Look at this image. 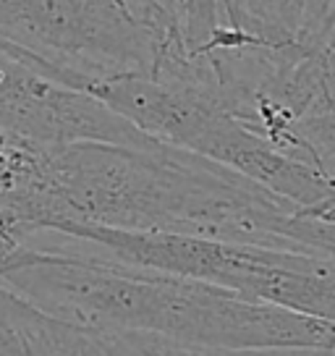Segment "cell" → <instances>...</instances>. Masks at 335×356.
Masks as SVG:
<instances>
[{
  "instance_id": "cell-4",
  "label": "cell",
  "mask_w": 335,
  "mask_h": 356,
  "mask_svg": "<svg viewBox=\"0 0 335 356\" xmlns=\"http://www.w3.org/2000/svg\"><path fill=\"white\" fill-rule=\"evenodd\" d=\"M90 95L157 142L231 168L299 210L327 200L335 191L333 176L280 152L272 142L238 121L215 92L191 79L131 74L100 81Z\"/></svg>"
},
{
  "instance_id": "cell-1",
  "label": "cell",
  "mask_w": 335,
  "mask_h": 356,
  "mask_svg": "<svg viewBox=\"0 0 335 356\" xmlns=\"http://www.w3.org/2000/svg\"><path fill=\"white\" fill-rule=\"evenodd\" d=\"M296 210L252 178L181 147L74 142L42 147L32 234L87 222L280 246V220Z\"/></svg>"
},
{
  "instance_id": "cell-5",
  "label": "cell",
  "mask_w": 335,
  "mask_h": 356,
  "mask_svg": "<svg viewBox=\"0 0 335 356\" xmlns=\"http://www.w3.org/2000/svg\"><path fill=\"white\" fill-rule=\"evenodd\" d=\"M0 129L42 147L74 142L149 147V134L84 89L45 76L0 50Z\"/></svg>"
},
{
  "instance_id": "cell-3",
  "label": "cell",
  "mask_w": 335,
  "mask_h": 356,
  "mask_svg": "<svg viewBox=\"0 0 335 356\" xmlns=\"http://www.w3.org/2000/svg\"><path fill=\"white\" fill-rule=\"evenodd\" d=\"M168 44L186 47L160 0H0V50L84 92L149 76Z\"/></svg>"
},
{
  "instance_id": "cell-8",
  "label": "cell",
  "mask_w": 335,
  "mask_h": 356,
  "mask_svg": "<svg viewBox=\"0 0 335 356\" xmlns=\"http://www.w3.org/2000/svg\"><path fill=\"white\" fill-rule=\"evenodd\" d=\"M220 356H335V348H259V351H220Z\"/></svg>"
},
{
  "instance_id": "cell-2",
  "label": "cell",
  "mask_w": 335,
  "mask_h": 356,
  "mask_svg": "<svg viewBox=\"0 0 335 356\" xmlns=\"http://www.w3.org/2000/svg\"><path fill=\"white\" fill-rule=\"evenodd\" d=\"M0 280L47 314L87 327L218 351L335 348V323L95 252L22 244L0 265Z\"/></svg>"
},
{
  "instance_id": "cell-9",
  "label": "cell",
  "mask_w": 335,
  "mask_h": 356,
  "mask_svg": "<svg viewBox=\"0 0 335 356\" xmlns=\"http://www.w3.org/2000/svg\"><path fill=\"white\" fill-rule=\"evenodd\" d=\"M299 212L309 215V218H317V220H322V222H333L335 225V191L327 197V200L317 202L314 207H307V210H299Z\"/></svg>"
},
{
  "instance_id": "cell-7",
  "label": "cell",
  "mask_w": 335,
  "mask_h": 356,
  "mask_svg": "<svg viewBox=\"0 0 335 356\" xmlns=\"http://www.w3.org/2000/svg\"><path fill=\"white\" fill-rule=\"evenodd\" d=\"M304 160L335 178V113L296 123Z\"/></svg>"
},
{
  "instance_id": "cell-6",
  "label": "cell",
  "mask_w": 335,
  "mask_h": 356,
  "mask_svg": "<svg viewBox=\"0 0 335 356\" xmlns=\"http://www.w3.org/2000/svg\"><path fill=\"white\" fill-rule=\"evenodd\" d=\"M223 24L270 47L333 44L335 0H220Z\"/></svg>"
}]
</instances>
